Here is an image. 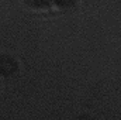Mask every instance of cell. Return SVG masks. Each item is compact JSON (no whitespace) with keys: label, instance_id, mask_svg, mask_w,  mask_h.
Masks as SVG:
<instances>
[{"label":"cell","instance_id":"6da1fadb","mask_svg":"<svg viewBox=\"0 0 121 120\" xmlns=\"http://www.w3.org/2000/svg\"><path fill=\"white\" fill-rule=\"evenodd\" d=\"M26 3L34 9L56 7L60 10H69L78 4V0H26Z\"/></svg>","mask_w":121,"mask_h":120}]
</instances>
